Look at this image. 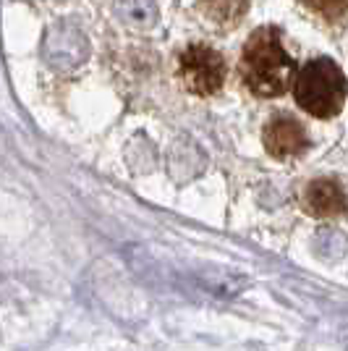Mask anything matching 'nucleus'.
Here are the masks:
<instances>
[{
	"mask_svg": "<svg viewBox=\"0 0 348 351\" xmlns=\"http://www.w3.org/2000/svg\"><path fill=\"white\" fill-rule=\"evenodd\" d=\"M264 147L277 160L299 158L309 149V136L304 126L290 116H275L264 126Z\"/></svg>",
	"mask_w": 348,
	"mask_h": 351,
	"instance_id": "nucleus-4",
	"label": "nucleus"
},
{
	"mask_svg": "<svg viewBox=\"0 0 348 351\" xmlns=\"http://www.w3.org/2000/svg\"><path fill=\"white\" fill-rule=\"evenodd\" d=\"M348 82L333 58H312L293 76V100L314 118H335L346 103Z\"/></svg>",
	"mask_w": 348,
	"mask_h": 351,
	"instance_id": "nucleus-2",
	"label": "nucleus"
},
{
	"mask_svg": "<svg viewBox=\"0 0 348 351\" xmlns=\"http://www.w3.org/2000/svg\"><path fill=\"white\" fill-rule=\"evenodd\" d=\"M306 8H312L317 16H322L325 21L338 24L348 16V0H304Z\"/></svg>",
	"mask_w": 348,
	"mask_h": 351,
	"instance_id": "nucleus-7",
	"label": "nucleus"
},
{
	"mask_svg": "<svg viewBox=\"0 0 348 351\" xmlns=\"http://www.w3.org/2000/svg\"><path fill=\"white\" fill-rule=\"evenodd\" d=\"M204 16L215 21L218 27H233L238 24L249 8V0H202Z\"/></svg>",
	"mask_w": 348,
	"mask_h": 351,
	"instance_id": "nucleus-6",
	"label": "nucleus"
},
{
	"mask_svg": "<svg viewBox=\"0 0 348 351\" xmlns=\"http://www.w3.org/2000/svg\"><path fill=\"white\" fill-rule=\"evenodd\" d=\"M304 207L314 218H338L346 213V191L333 178H317L304 191Z\"/></svg>",
	"mask_w": 348,
	"mask_h": 351,
	"instance_id": "nucleus-5",
	"label": "nucleus"
},
{
	"mask_svg": "<svg viewBox=\"0 0 348 351\" xmlns=\"http://www.w3.org/2000/svg\"><path fill=\"white\" fill-rule=\"evenodd\" d=\"M178 79L197 97L215 95L225 84V60L207 45H191L178 58Z\"/></svg>",
	"mask_w": 348,
	"mask_h": 351,
	"instance_id": "nucleus-3",
	"label": "nucleus"
},
{
	"mask_svg": "<svg viewBox=\"0 0 348 351\" xmlns=\"http://www.w3.org/2000/svg\"><path fill=\"white\" fill-rule=\"evenodd\" d=\"M241 82L257 97H280L290 87V79L296 76V60L288 56L283 37L275 27H262L244 45V53L238 60Z\"/></svg>",
	"mask_w": 348,
	"mask_h": 351,
	"instance_id": "nucleus-1",
	"label": "nucleus"
}]
</instances>
